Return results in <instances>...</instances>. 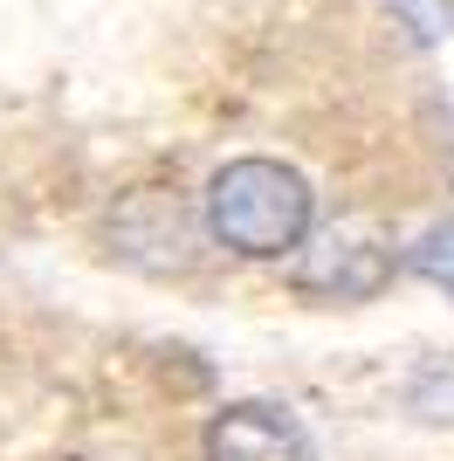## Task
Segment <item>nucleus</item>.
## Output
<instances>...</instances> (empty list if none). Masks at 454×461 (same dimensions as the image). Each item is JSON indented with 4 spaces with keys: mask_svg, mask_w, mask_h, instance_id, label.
<instances>
[{
    "mask_svg": "<svg viewBox=\"0 0 454 461\" xmlns=\"http://www.w3.org/2000/svg\"><path fill=\"white\" fill-rule=\"evenodd\" d=\"M200 213H207V234L221 249L248 255V262H283V255H296L310 241L317 193L283 158H227L207 179Z\"/></svg>",
    "mask_w": 454,
    "mask_h": 461,
    "instance_id": "1",
    "label": "nucleus"
},
{
    "mask_svg": "<svg viewBox=\"0 0 454 461\" xmlns=\"http://www.w3.org/2000/svg\"><path fill=\"white\" fill-rule=\"evenodd\" d=\"M289 283L317 303H372L378 289L393 283V249H378L372 234H351V228H331L323 241L296 255Z\"/></svg>",
    "mask_w": 454,
    "mask_h": 461,
    "instance_id": "2",
    "label": "nucleus"
},
{
    "mask_svg": "<svg viewBox=\"0 0 454 461\" xmlns=\"http://www.w3.org/2000/svg\"><path fill=\"white\" fill-rule=\"evenodd\" d=\"M207 461H317L310 455V434L296 427L289 406H227L221 420L207 427Z\"/></svg>",
    "mask_w": 454,
    "mask_h": 461,
    "instance_id": "3",
    "label": "nucleus"
}]
</instances>
